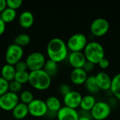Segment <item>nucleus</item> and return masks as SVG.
Wrapping results in <instances>:
<instances>
[{
  "mask_svg": "<svg viewBox=\"0 0 120 120\" xmlns=\"http://www.w3.org/2000/svg\"><path fill=\"white\" fill-rule=\"evenodd\" d=\"M34 18L32 12L28 11H25L19 16L18 22L21 27L24 29H28L32 26L34 24Z\"/></svg>",
  "mask_w": 120,
  "mask_h": 120,
  "instance_id": "obj_17",
  "label": "nucleus"
},
{
  "mask_svg": "<svg viewBox=\"0 0 120 120\" xmlns=\"http://www.w3.org/2000/svg\"><path fill=\"white\" fill-rule=\"evenodd\" d=\"M8 91V82L0 77V97Z\"/></svg>",
  "mask_w": 120,
  "mask_h": 120,
  "instance_id": "obj_30",
  "label": "nucleus"
},
{
  "mask_svg": "<svg viewBox=\"0 0 120 120\" xmlns=\"http://www.w3.org/2000/svg\"><path fill=\"white\" fill-rule=\"evenodd\" d=\"M28 82L34 89L39 91H44L51 86V77L43 69L30 71Z\"/></svg>",
  "mask_w": 120,
  "mask_h": 120,
  "instance_id": "obj_2",
  "label": "nucleus"
},
{
  "mask_svg": "<svg viewBox=\"0 0 120 120\" xmlns=\"http://www.w3.org/2000/svg\"><path fill=\"white\" fill-rule=\"evenodd\" d=\"M43 70L51 77H53L58 72V63L49 59L46 61Z\"/></svg>",
  "mask_w": 120,
  "mask_h": 120,
  "instance_id": "obj_24",
  "label": "nucleus"
},
{
  "mask_svg": "<svg viewBox=\"0 0 120 120\" xmlns=\"http://www.w3.org/2000/svg\"><path fill=\"white\" fill-rule=\"evenodd\" d=\"M6 8V0H0V13H2Z\"/></svg>",
  "mask_w": 120,
  "mask_h": 120,
  "instance_id": "obj_36",
  "label": "nucleus"
},
{
  "mask_svg": "<svg viewBox=\"0 0 120 120\" xmlns=\"http://www.w3.org/2000/svg\"><path fill=\"white\" fill-rule=\"evenodd\" d=\"M66 43L60 38L51 39L47 45L46 51L49 58L57 63L64 60L68 53Z\"/></svg>",
  "mask_w": 120,
  "mask_h": 120,
  "instance_id": "obj_1",
  "label": "nucleus"
},
{
  "mask_svg": "<svg viewBox=\"0 0 120 120\" xmlns=\"http://www.w3.org/2000/svg\"><path fill=\"white\" fill-rule=\"evenodd\" d=\"M6 30V23L0 18V36L2 35Z\"/></svg>",
  "mask_w": 120,
  "mask_h": 120,
  "instance_id": "obj_35",
  "label": "nucleus"
},
{
  "mask_svg": "<svg viewBox=\"0 0 120 120\" xmlns=\"http://www.w3.org/2000/svg\"><path fill=\"white\" fill-rule=\"evenodd\" d=\"M22 4L21 0H6V5L7 7L13 10L19 8Z\"/></svg>",
  "mask_w": 120,
  "mask_h": 120,
  "instance_id": "obj_29",
  "label": "nucleus"
},
{
  "mask_svg": "<svg viewBox=\"0 0 120 120\" xmlns=\"http://www.w3.org/2000/svg\"><path fill=\"white\" fill-rule=\"evenodd\" d=\"M94 63H92L90 61H88L86 60L84 65V66L82 67V68L84 69V70L87 73V72H91L94 68Z\"/></svg>",
  "mask_w": 120,
  "mask_h": 120,
  "instance_id": "obj_33",
  "label": "nucleus"
},
{
  "mask_svg": "<svg viewBox=\"0 0 120 120\" xmlns=\"http://www.w3.org/2000/svg\"><path fill=\"white\" fill-rule=\"evenodd\" d=\"M14 68L15 69L16 72H23V71H27V66L24 60H20L18 63H17L15 65Z\"/></svg>",
  "mask_w": 120,
  "mask_h": 120,
  "instance_id": "obj_31",
  "label": "nucleus"
},
{
  "mask_svg": "<svg viewBox=\"0 0 120 120\" xmlns=\"http://www.w3.org/2000/svg\"><path fill=\"white\" fill-rule=\"evenodd\" d=\"M0 109H1V108H0Z\"/></svg>",
  "mask_w": 120,
  "mask_h": 120,
  "instance_id": "obj_38",
  "label": "nucleus"
},
{
  "mask_svg": "<svg viewBox=\"0 0 120 120\" xmlns=\"http://www.w3.org/2000/svg\"><path fill=\"white\" fill-rule=\"evenodd\" d=\"M24 54L23 48L15 44L14 43L9 45L6 51L5 60L7 64L15 65L17 63L22 60Z\"/></svg>",
  "mask_w": 120,
  "mask_h": 120,
  "instance_id": "obj_6",
  "label": "nucleus"
},
{
  "mask_svg": "<svg viewBox=\"0 0 120 120\" xmlns=\"http://www.w3.org/2000/svg\"><path fill=\"white\" fill-rule=\"evenodd\" d=\"M15 69L13 65L9 64H5L1 70V77L4 79L8 82H10L14 80L15 75Z\"/></svg>",
  "mask_w": 120,
  "mask_h": 120,
  "instance_id": "obj_19",
  "label": "nucleus"
},
{
  "mask_svg": "<svg viewBox=\"0 0 120 120\" xmlns=\"http://www.w3.org/2000/svg\"><path fill=\"white\" fill-rule=\"evenodd\" d=\"M84 85H85L86 89L89 92H91L92 94L98 93L100 91V89H99V87L97 84L96 80L95 75L88 76L84 82Z\"/></svg>",
  "mask_w": 120,
  "mask_h": 120,
  "instance_id": "obj_21",
  "label": "nucleus"
},
{
  "mask_svg": "<svg viewBox=\"0 0 120 120\" xmlns=\"http://www.w3.org/2000/svg\"><path fill=\"white\" fill-rule=\"evenodd\" d=\"M88 43V39L86 36L83 33H75L73 34L68 39L67 46L71 52L82 51L84 49L86 45Z\"/></svg>",
  "mask_w": 120,
  "mask_h": 120,
  "instance_id": "obj_4",
  "label": "nucleus"
},
{
  "mask_svg": "<svg viewBox=\"0 0 120 120\" xmlns=\"http://www.w3.org/2000/svg\"><path fill=\"white\" fill-rule=\"evenodd\" d=\"M111 113L110 104L103 101H96L91 110L92 118L96 120H103L108 118Z\"/></svg>",
  "mask_w": 120,
  "mask_h": 120,
  "instance_id": "obj_5",
  "label": "nucleus"
},
{
  "mask_svg": "<svg viewBox=\"0 0 120 120\" xmlns=\"http://www.w3.org/2000/svg\"><path fill=\"white\" fill-rule=\"evenodd\" d=\"M22 88V84L16 82L15 80H13L8 82V91H11L14 94H18L21 91Z\"/></svg>",
  "mask_w": 120,
  "mask_h": 120,
  "instance_id": "obj_28",
  "label": "nucleus"
},
{
  "mask_svg": "<svg viewBox=\"0 0 120 120\" xmlns=\"http://www.w3.org/2000/svg\"><path fill=\"white\" fill-rule=\"evenodd\" d=\"M82 98V96L79 92L75 90H72L70 92L63 96L65 106L76 110L80 106Z\"/></svg>",
  "mask_w": 120,
  "mask_h": 120,
  "instance_id": "obj_11",
  "label": "nucleus"
},
{
  "mask_svg": "<svg viewBox=\"0 0 120 120\" xmlns=\"http://www.w3.org/2000/svg\"><path fill=\"white\" fill-rule=\"evenodd\" d=\"M68 60L71 66L74 68H82L85 62L86 61V57L82 51L71 52L68 56Z\"/></svg>",
  "mask_w": 120,
  "mask_h": 120,
  "instance_id": "obj_14",
  "label": "nucleus"
},
{
  "mask_svg": "<svg viewBox=\"0 0 120 120\" xmlns=\"http://www.w3.org/2000/svg\"><path fill=\"white\" fill-rule=\"evenodd\" d=\"M78 120H92L91 118L87 117H79Z\"/></svg>",
  "mask_w": 120,
  "mask_h": 120,
  "instance_id": "obj_37",
  "label": "nucleus"
},
{
  "mask_svg": "<svg viewBox=\"0 0 120 120\" xmlns=\"http://www.w3.org/2000/svg\"><path fill=\"white\" fill-rule=\"evenodd\" d=\"M71 91H72L71 87L67 84H62L58 87V92L63 96H65L66 94H68Z\"/></svg>",
  "mask_w": 120,
  "mask_h": 120,
  "instance_id": "obj_32",
  "label": "nucleus"
},
{
  "mask_svg": "<svg viewBox=\"0 0 120 120\" xmlns=\"http://www.w3.org/2000/svg\"><path fill=\"white\" fill-rule=\"evenodd\" d=\"M16 11L6 8L2 13H1V19L6 24L8 22H11L16 18Z\"/></svg>",
  "mask_w": 120,
  "mask_h": 120,
  "instance_id": "obj_23",
  "label": "nucleus"
},
{
  "mask_svg": "<svg viewBox=\"0 0 120 120\" xmlns=\"http://www.w3.org/2000/svg\"><path fill=\"white\" fill-rule=\"evenodd\" d=\"M110 29V22L103 17L95 18L90 25V31L96 37L105 35Z\"/></svg>",
  "mask_w": 120,
  "mask_h": 120,
  "instance_id": "obj_7",
  "label": "nucleus"
},
{
  "mask_svg": "<svg viewBox=\"0 0 120 120\" xmlns=\"http://www.w3.org/2000/svg\"><path fill=\"white\" fill-rule=\"evenodd\" d=\"M56 117L58 120H78L79 115L77 110L63 106L58 112Z\"/></svg>",
  "mask_w": 120,
  "mask_h": 120,
  "instance_id": "obj_13",
  "label": "nucleus"
},
{
  "mask_svg": "<svg viewBox=\"0 0 120 120\" xmlns=\"http://www.w3.org/2000/svg\"><path fill=\"white\" fill-rule=\"evenodd\" d=\"M96 101L95 97L91 94H88L82 96V101L80 103V108L82 110L91 111L94 105L96 104Z\"/></svg>",
  "mask_w": 120,
  "mask_h": 120,
  "instance_id": "obj_20",
  "label": "nucleus"
},
{
  "mask_svg": "<svg viewBox=\"0 0 120 120\" xmlns=\"http://www.w3.org/2000/svg\"><path fill=\"white\" fill-rule=\"evenodd\" d=\"M84 54L86 60L94 64H98L99 61L105 57V49L100 42L91 41L88 42L86 45L84 49Z\"/></svg>",
  "mask_w": 120,
  "mask_h": 120,
  "instance_id": "obj_3",
  "label": "nucleus"
},
{
  "mask_svg": "<svg viewBox=\"0 0 120 120\" xmlns=\"http://www.w3.org/2000/svg\"><path fill=\"white\" fill-rule=\"evenodd\" d=\"M29 114L34 117H41L46 115L47 107L44 101L34 99L28 105Z\"/></svg>",
  "mask_w": 120,
  "mask_h": 120,
  "instance_id": "obj_10",
  "label": "nucleus"
},
{
  "mask_svg": "<svg viewBox=\"0 0 120 120\" xmlns=\"http://www.w3.org/2000/svg\"><path fill=\"white\" fill-rule=\"evenodd\" d=\"M46 61L45 56L40 52H33L30 53L25 60L27 68L30 71L42 70Z\"/></svg>",
  "mask_w": 120,
  "mask_h": 120,
  "instance_id": "obj_8",
  "label": "nucleus"
},
{
  "mask_svg": "<svg viewBox=\"0 0 120 120\" xmlns=\"http://www.w3.org/2000/svg\"><path fill=\"white\" fill-rule=\"evenodd\" d=\"M34 95L30 91H23L22 92H21L20 96H19V100L21 101V103L26 104V105H29L33 100H34Z\"/></svg>",
  "mask_w": 120,
  "mask_h": 120,
  "instance_id": "obj_27",
  "label": "nucleus"
},
{
  "mask_svg": "<svg viewBox=\"0 0 120 120\" xmlns=\"http://www.w3.org/2000/svg\"><path fill=\"white\" fill-rule=\"evenodd\" d=\"M112 93L120 100V72L117 73L112 78L110 89Z\"/></svg>",
  "mask_w": 120,
  "mask_h": 120,
  "instance_id": "obj_22",
  "label": "nucleus"
},
{
  "mask_svg": "<svg viewBox=\"0 0 120 120\" xmlns=\"http://www.w3.org/2000/svg\"><path fill=\"white\" fill-rule=\"evenodd\" d=\"M88 75L83 68H73L70 73V80L76 85L84 84Z\"/></svg>",
  "mask_w": 120,
  "mask_h": 120,
  "instance_id": "obj_16",
  "label": "nucleus"
},
{
  "mask_svg": "<svg viewBox=\"0 0 120 120\" xmlns=\"http://www.w3.org/2000/svg\"><path fill=\"white\" fill-rule=\"evenodd\" d=\"M99 65V66L102 68V69H107L109 65H110V61L108 58H106L105 57H104L103 58H102L99 63H98Z\"/></svg>",
  "mask_w": 120,
  "mask_h": 120,
  "instance_id": "obj_34",
  "label": "nucleus"
},
{
  "mask_svg": "<svg viewBox=\"0 0 120 120\" xmlns=\"http://www.w3.org/2000/svg\"><path fill=\"white\" fill-rule=\"evenodd\" d=\"M47 107V113L46 115L51 117H54L57 116L58 112L62 108L61 102L58 98L56 96H49L45 101Z\"/></svg>",
  "mask_w": 120,
  "mask_h": 120,
  "instance_id": "obj_12",
  "label": "nucleus"
},
{
  "mask_svg": "<svg viewBox=\"0 0 120 120\" xmlns=\"http://www.w3.org/2000/svg\"><path fill=\"white\" fill-rule=\"evenodd\" d=\"M97 84L100 89L102 90H109L110 89L112 78L111 77L104 71H101L96 73L95 75Z\"/></svg>",
  "mask_w": 120,
  "mask_h": 120,
  "instance_id": "obj_15",
  "label": "nucleus"
},
{
  "mask_svg": "<svg viewBox=\"0 0 120 120\" xmlns=\"http://www.w3.org/2000/svg\"><path fill=\"white\" fill-rule=\"evenodd\" d=\"M11 112H12L13 117L15 120H23L29 114L28 106H27V105L24 104L20 102L13 109V110Z\"/></svg>",
  "mask_w": 120,
  "mask_h": 120,
  "instance_id": "obj_18",
  "label": "nucleus"
},
{
  "mask_svg": "<svg viewBox=\"0 0 120 120\" xmlns=\"http://www.w3.org/2000/svg\"><path fill=\"white\" fill-rule=\"evenodd\" d=\"M29 76H30V72H28L27 71L16 72L14 77V80H15L16 82H19L21 84H24L29 82Z\"/></svg>",
  "mask_w": 120,
  "mask_h": 120,
  "instance_id": "obj_26",
  "label": "nucleus"
},
{
  "mask_svg": "<svg viewBox=\"0 0 120 120\" xmlns=\"http://www.w3.org/2000/svg\"><path fill=\"white\" fill-rule=\"evenodd\" d=\"M30 37L25 33H21L17 35L14 39V44L23 48L27 46L30 42Z\"/></svg>",
  "mask_w": 120,
  "mask_h": 120,
  "instance_id": "obj_25",
  "label": "nucleus"
},
{
  "mask_svg": "<svg viewBox=\"0 0 120 120\" xmlns=\"http://www.w3.org/2000/svg\"><path fill=\"white\" fill-rule=\"evenodd\" d=\"M19 101V96L16 94L8 91L0 97V108L5 111H12Z\"/></svg>",
  "mask_w": 120,
  "mask_h": 120,
  "instance_id": "obj_9",
  "label": "nucleus"
}]
</instances>
